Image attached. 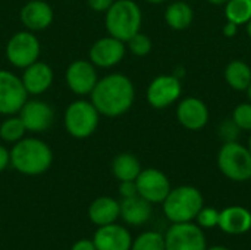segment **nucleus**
<instances>
[{
	"instance_id": "nucleus-1",
	"label": "nucleus",
	"mask_w": 251,
	"mask_h": 250,
	"mask_svg": "<svg viewBox=\"0 0 251 250\" xmlns=\"http://www.w3.org/2000/svg\"><path fill=\"white\" fill-rule=\"evenodd\" d=\"M90 96L100 115L116 118L131 109L135 100V87L126 75L110 74L97 81Z\"/></svg>"
},
{
	"instance_id": "nucleus-2",
	"label": "nucleus",
	"mask_w": 251,
	"mask_h": 250,
	"mask_svg": "<svg viewBox=\"0 0 251 250\" xmlns=\"http://www.w3.org/2000/svg\"><path fill=\"white\" fill-rule=\"evenodd\" d=\"M53 162V152L40 139H21L10 150L12 167L24 175H41Z\"/></svg>"
},
{
	"instance_id": "nucleus-3",
	"label": "nucleus",
	"mask_w": 251,
	"mask_h": 250,
	"mask_svg": "<svg viewBox=\"0 0 251 250\" xmlns=\"http://www.w3.org/2000/svg\"><path fill=\"white\" fill-rule=\"evenodd\" d=\"M163 214L171 224L193 222L204 206L201 192L194 186H179L171 189L166 199L162 202Z\"/></svg>"
},
{
	"instance_id": "nucleus-4",
	"label": "nucleus",
	"mask_w": 251,
	"mask_h": 250,
	"mask_svg": "<svg viewBox=\"0 0 251 250\" xmlns=\"http://www.w3.org/2000/svg\"><path fill=\"white\" fill-rule=\"evenodd\" d=\"M104 22L109 35L126 43L141 29L143 12L134 0H115L106 10Z\"/></svg>"
},
{
	"instance_id": "nucleus-5",
	"label": "nucleus",
	"mask_w": 251,
	"mask_h": 250,
	"mask_svg": "<svg viewBox=\"0 0 251 250\" xmlns=\"http://www.w3.org/2000/svg\"><path fill=\"white\" fill-rule=\"evenodd\" d=\"M218 167L231 181L244 183L251 180V153L238 141L224 143L218 153Z\"/></svg>"
},
{
	"instance_id": "nucleus-6",
	"label": "nucleus",
	"mask_w": 251,
	"mask_h": 250,
	"mask_svg": "<svg viewBox=\"0 0 251 250\" xmlns=\"http://www.w3.org/2000/svg\"><path fill=\"white\" fill-rule=\"evenodd\" d=\"M99 116L100 113L91 102L75 100L65 111V128L75 139H87L97 130Z\"/></svg>"
},
{
	"instance_id": "nucleus-7",
	"label": "nucleus",
	"mask_w": 251,
	"mask_h": 250,
	"mask_svg": "<svg viewBox=\"0 0 251 250\" xmlns=\"http://www.w3.org/2000/svg\"><path fill=\"white\" fill-rule=\"evenodd\" d=\"M165 236V250H206L207 239L201 227L193 222L172 224Z\"/></svg>"
},
{
	"instance_id": "nucleus-8",
	"label": "nucleus",
	"mask_w": 251,
	"mask_h": 250,
	"mask_svg": "<svg viewBox=\"0 0 251 250\" xmlns=\"http://www.w3.org/2000/svg\"><path fill=\"white\" fill-rule=\"evenodd\" d=\"M40 41L31 31H19L13 34L6 44V57L16 68H26L40 56Z\"/></svg>"
},
{
	"instance_id": "nucleus-9",
	"label": "nucleus",
	"mask_w": 251,
	"mask_h": 250,
	"mask_svg": "<svg viewBox=\"0 0 251 250\" xmlns=\"http://www.w3.org/2000/svg\"><path fill=\"white\" fill-rule=\"evenodd\" d=\"M28 93L19 77L0 69V115H13L26 102Z\"/></svg>"
},
{
	"instance_id": "nucleus-10",
	"label": "nucleus",
	"mask_w": 251,
	"mask_h": 250,
	"mask_svg": "<svg viewBox=\"0 0 251 250\" xmlns=\"http://www.w3.org/2000/svg\"><path fill=\"white\" fill-rule=\"evenodd\" d=\"M138 196L154 203H162L171 192V181L165 172L156 168H146L141 169L138 177L135 178Z\"/></svg>"
},
{
	"instance_id": "nucleus-11",
	"label": "nucleus",
	"mask_w": 251,
	"mask_h": 250,
	"mask_svg": "<svg viewBox=\"0 0 251 250\" xmlns=\"http://www.w3.org/2000/svg\"><path fill=\"white\" fill-rule=\"evenodd\" d=\"M182 94V84L176 75H159L147 87V102L154 109L174 105Z\"/></svg>"
},
{
	"instance_id": "nucleus-12",
	"label": "nucleus",
	"mask_w": 251,
	"mask_h": 250,
	"mask_svg": "<svg viewBox=\"0 0 251 250\" xmlns=\"http://www.w3.org/2000/svg\"><path fill=\"white\" fill-rule=\"evenodd\" d=\"M126 53L125 41L112 35L99 38L88 52L90 62L99 68H112L118 65Z\"/></svg>"
},
{
	"instance_id": "nucleus-13",
	"label": "nucleus",
	"mask_w": 251,
	"mask_h": 250,
	"mask_svg": "<svg viewBox=\"0 0 251 250\" xmlns=\"http://www.w3.org/2000/svg\"><path fill=\"white\" fill-rule=\"evenodd\" d=\"M65 80L69 90L78 96L90 94L99 81L96 66L90 60L84 59H78L68 66Z\"/></svg>"
},
{
	"instance_id": "nucleus-14",
	"label": "nucleus",
	"mask_w": 251,
	"mask_h": 250,
	"mask_svg": "<svg viewBox=\"0 0 251 250\" xmlns=\"http://www.w3.org/2000/svg\"><path fill=\"white\" fill-rule=\"evenodd\" d=\"M19 118L26 131L43 133L51 127L54 121V111L43 100H26L19 111Z\"/></svg>"
},
{
	"instance_id": "nucleus-15",
	"label": "nucleus",
	"mask_w": 251,
	"mask_h": 250,
	"mask_svg": "<svg viewBox=\"0 0 251 250\" xmlns=\"http://www.w3.org/2000/svg\"><path fill=\"white\" fill-rule=\"evenodd\" d=\"M209 108L199 97H185L178 103L176 119L190 131H199L204 128L209 122Z\"/></svg>"
},
{
	"instance_id": "nucleus-16",
	"label": "nucleus",
	"mask_w": 251,
	"mask_h": 250,
	"mask_svg": "<svg viewBox=\"0 0 251 250\" xmlns=\"http://www.w3.org/2000/svg\"><path fill=\"white\" fill-rule=\"evenodd\" d=\"M132 240L131 233L118 222L97 227V231L93 236L97 250H131Z\"/></svg>"
},
{
	"instance_id": "nucleus-17",
	"label": "nucleus",
	"mask_w": 251,
	"mask_h": 250,
	"mask_svg": "<svg viewBox=\"0 0 251 250\" xmlns=\"http://www.w3.org/2000/svg\"><path fill=\"white\" fill-rule=\"evenodd\" d=\"M218 227L229 236H243L251 230V212L244 206H228L219 211Z\"/></svg>"
},
{
	"instance_id": "nucleus-18",
	"label": "nucleus",
	"mask_w": 251,
	"mask_h": 250,
	"mask_svg": "<svg viewBox=\"0 0 251 250\" xmlns=\"http://www.w3.org/2000/svg\"><path fill=\"white\" fill-rule=\"evenodd\" d=\"M21 22L29 31H41L51 25L53 9L43 0H31L21 9Z\"/></svg>"
},
{
	"instance_id": "nucleus-19",
	"label": "nucleus",
	"mask_w": 251,
	"mask_h": 250,
	"mask_svg": "<svg viewBox=\"0 0 251 250\" xmlns=\"http://www.w3.org/2000/svg\"><path fill=\"white\" fill-rule=\"evenodd\" d=\"M21 80L28 94H41L50 88L53 83V71L47 63L35 60L29 66L24 68Z\"/></svg>"
},
{
	"instance_id": "nucleus-20",
	"label": "nucleus",
	"mask_w": 251,
	"mask_h": 250,
	"mask_svg": "<svg viewBox=\"0 0 251 250\" xmlns=\"http://www.w3.org/2000/svg\"><path fill=\"white\" fill-rule=\"evenodd\" d=\"M121 218V205L116 199L109 196H100L94 199L88 206V220L97 227L113 224Z\"/></svg>"
},
{
	"instance_id": "nucleus-21",
	"label": "nucleus",
	"mask_w": 251,
	"mask_h": 250,
	"mask_svg": "<svg viewBox=\"0 0 251 250\" xmlns=\"http://www.w3.org/2000/svg\"><path fill=\"white\" fill-rule=\"evenodd\" d=\"M119 205H121V218L128 225L140 227L144 225L151 218V203L138 194L134 197L122 199Z\"/></svg>"
},
{
	"instance_id": "nucleus-22",
	"label": "nucleus",
	"mask_w": 251,
	"mask_h": 250,
	"mask_svg": "<svg viewBox=\"0 0 251 250\" xmlns=\"http://www.w3.org/2000/svg\"><path fill=\"white\" fill-rule=\"evenodd\" d=\"M165 21L172 29L184 31L191 27L194 21V10L187 1H174L165 10Z\"/></svg>"
},
{
	"instance_id": "nucleus-23",
	"label": "nucleus",
	"mask_w": 251,
	"mask_h": 250,
	"mask_svg": "<svg viewBox=\"0 0 251 250\" xmlns=\"http://www.w3.org/2000/svg\"><path fill=\"white\" fill-rule=\"evenodd\" d=\"M225 81L235 91H247L251 84L250 65L241 59L231 60L225 68Z\"/></svg>"
},
{
	"instance_id": "nucleus-24",
	"label": "nucleus",
	"mask_w": 251,
	"mask_h": 250,
	"mask_svg": "<svg viewBox=\"0 0 251 250\" xmlns=\"http://www.w3.org/2000/svg\"><path fill=\"white\" fill-rule=\"evenodd\" d=\"M141 169L138 158L132 153H119L112 162V174L118 181H135Z\"/></svg>"
},
{
	"instance_id": "nucleus-25",
	"label": "nucleus",
	"mask_w": 251,
	"mask_h": 250,
	"mask_svg": "<svg viewBox=\"0 0 251 250\" xmlns=\"http://www.w3.org/2000/svg\"><path fill=\"white\" fill-rule=\"evenodd\" d=\"M224 6L226 21L238 27L246 25L251 19V0H228Z\"/></svg>"
},
{
	"instance_id": "nucleus-26",
	"label": "nucleus",
	"mask_w": 251,
	"mask_h": 250,
	"mask_svg": "<svg viewBox=\"0 0 251 250\" xmlns=\"http://www.w3.org/2000/svg\"><path fill=\"white\" fill-rule=\"evenodd\" d=\"M26 128L19 116H9L0 124V139L6 143H16L24 139Z\"/></svg>"
},
{
	"instance_id": "nucleus-27",
	"label": "nucleus",
	"mask_w": 251,
	"mask_h": 250,
	"mask_svg": "<svg viewBox=\"0 0 251 250\" xmlns=\"http://www.w3.org/2000/svg\"><path fill=\"white\" fill-rule=\"evenodd\" d=\"M131 250H165V236L159 231H144L132 240Z\"/></svg>"
},
{
	"instance_id": "nucleus-28",
	"label": "nucleus",
	"mask_w": 251,
	"mask_h": 250,
	"mask_svg": "<svg viewBox=\"0 0 251 250\" xmlns=\"http://www.w3.org/2000/svg\"><path fill=\"white\" fill-rule=\"evenodd\" d=\"M128 49L132 55L135 56H147L150 52H151V47H153V43L150 40V37L141 31H138L135 35H132L128 41Z\"/></svg>"
},
{
	"instance_id": "nucleus-29",
	"label": "nucleus",
	"mask_w": 251,
	"mask_h": 250,
	"mask_svg": "<svg viewBox=\"0 0 251 250\" xmlns=\"http://www.w3.org/2000/svg\"><path fill=\"white\" fill-rule=\"evenodd\" d=\"M231 118L240 127L241 131H250L251 133V102L237 105Z\"/></svg>"
},
{
	"instance_id": "nucleus-30",
	"label": "nucleus",
	"mask_w": 251,
	"mask_h": 250,
	"mask_svg": "<svg viewBox=\"0 0 251 250\" xmlns=\"http://www.w3.org/2000/svg\"><path fill=\"white\" fill-rule=\"evenodd\" d=\"M197 225L203 230L215 228L219 224V211L212 206H203L196 217Z\"/></svg>"
},
{
	"instance_id": "nucleus-31",
	"label": "nucleus",
	"mask_w": 251,
	"mask_h": 250,
	"mask_svg": "<svg viewBox=\"0 0 251 250\" xmlns=\"http://www.w3.org/2000/svg\"><path fill=\"white\" fill-rule=\"evenodd\" d=\"M240 127L234 122L232 118H225L221 125H219V137L224 140V143L228 141H238V136H240Z\"/></svg>"
},
{
	"instance_id": "nucleus-32",
	"label": "nucleus",
	"mask_w": 251,
	"mask_h": 250,
	"mask_svg": "<svg viewBox=\"0 0 251 250\" xmlns=\"http://www.w3.org/2000/svg\"><path fill=\"white\" fill-rule=\"evenodd\" d=\"M118 192H119V194H121L122 199L134 197V196L138 194L135 181H119V189H118Z\"/></svg>"
},
{
	"instance_id": "nucleus-33",
	"label": "nucleus",
	"mask_w": 251,
	"mask_h": 250,
	"mask_svg": "<svg viewBox=\"0 0 251 250\" xmlns=\"http://www.w3.org/2000/svg\"><path fill=\"white\" fill-rule=\"evenodd\" d=\"M115 0H87L88 6L96 12H106Z\"/></svg>"
},
{
	"instance_id": "nucleus-34",
	"label": "nucleus",
	"mask_w": 251,
	"mask_h": 250,
	"mask_svg": "<svg viewBox=\"0 0 251 250\" xmlns=\"http://www.w3.org/2000/svg\"><path fill=\"white\" fill-rule=\"evenodd\" d=\"M71 250H97V249H96V246H94L93 239H91V240H90V239H81V240H78V242H75V243L72 245Z\"/></svg>"
},
{
	"instance_id": "nucleus-35",
	"label": "nucleus",
	"mask_w": 251,
	"mask_h": 250,
	"mask_svg": "<svg viewBox=\"0 0 251 250\" xmlns=\"http://www.w3.org/2000/svg\"><path fill=\"white\" fill-rule=\"evenodd\" d=\"M9 165H10V152L4 146H0V172H3Z\"/></svg>"
},
{
	"instance_id": "nucleus-36",
	"label": "nucleus",
	"mask_w": 251,
	"mask_h": 250,
	"mask_svg": "<svg viewBox=\"0 0 251 250\" xmlns=\"http://www.w3.org/2000/svg\"><path fill=\"white\" fill-rule=\"evenodd\" d=\"M222 32H224V35H225V37L232 38V37H235V35L238 34V25H237V24H234V22L226 21V24L224 25Z\"/></svg>"
},
{
	"instance_id": "nucleus-37",
	"label": "nucleus",
	"mask_w": 251,
	"mask_h": 250,
	"mask_svg": "<svg viewBox=\"0 0 251 250\" xmlns=\"http://www.w3.org/2000/svg\"><path fill=\"white\" fill-rule=\"evenodd\" d=\"M209 3H212V4H216V6H224L228 0H207Z\"/></svg>"
},
{
	"instance_id": "nucleus-38",
	"label": "nucleus",
	"mask_w": 251,
	"mask_h": 250,
	"mask_svg": "<svg viewBox=\"0 0 251 250\" xmlns=\"http://www.w3.org/2000/svg\"><path fill=\"white\" fill-rule=\"evenodd\" d=\"M206 250H231V249H228V248H225V246H212V248H207Z\"/></svg>"
},
{
	"instance_id": "nucleus-39",
	"label": "nucleus",
	"mask_w": 251,
	"mask_h": 250,
	"mask_svg": "<svg viewBox=\"0 0 251 250\" xmlns=\"http://www.w3.org/2000/svg\"><path fill=\"white\" fill-rule=\"evenodd\" d=\"M246 31H247V35L251 38V19L246 24Z\"/></svg>"
},
{
	"instance_id": "nucleus-40",
	"label": "nucleus",
	"mask_w": 251,
	"mask_h": 250,
	"mask_svg": "<svg viewBox=\"0 0 251 250\" xmlns=\"http://www.w3.org/2000/svg\"><path fill=\"white\" fill-rule=\"evenodd\" d=\"M146 1H149V3H151V4H160V3H163V1H166V0H146Z\"/></svg>"
},
{
	"instance_id": "nucleus-41",
	"label": "nucleus",
	"mask_w": 251,
	"mask_h": 250,
	"mask_svg": "<svg viewBox=\"0 0 251 250\" xmlns=\"http://www.w3.org/2000/svg\"><path fill=\"white\" fill-rule=\"evenodd\" d=\"M247 96H249V102H251V84L249 85V88H247Z\"/></svg>"
},
{
	"instance_id": "nucleus-42",
	"label": "nucleus",
	"mask_w": 251,
	"mask_h": 250,
	"mask_svg": "<svg viewBox=\"0 0 251 250\" xmlns=\"http://www.w3.org/2000/svg\"><path fill=\"white\" fill-rule=\"evenodd\" d=\"M247 147H249V150H250V153H251V134H250V137H249V144H247Z\"/></svg>"
}]
</instances>
